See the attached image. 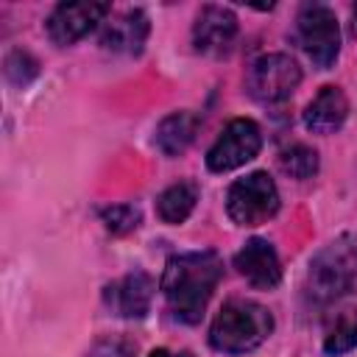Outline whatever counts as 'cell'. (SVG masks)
Returning <instances> with one entry per match:
<instances>
[{
  "label": "cell",
  "mask_w": 357,
  "mask_h": 357,
  "mask_svg": "<svg viewBox=\"0 0 357 357\" xmlns=\"http://www.w3.org/2000/svg\"><path fill=\"white\" fill-rule=\"evenodd\" d=\"M223 276V262L212 251H190L170 257L162 276V293L173 318L184 324L201 321L206 301L212 298Z\"/></svg>",
  "instance_id": "6da1fadb"
},
{
  "label": "cell",
  "mask_w": 357,
  "mask_h": 357,
  "mask_svg": "<svg viewBox=\"0 0 357 357\" xmlns=\"http://www.w3.org/2000/svg\"><path fill=\"white\" fill-rule=\"evenodd\" d=\"M273 329L271 312L245 298H231L220 307L209 326V343L226 354H245L257 349Z\"/></svg>",
  "instance_id": "7a4b0ae2"
},
{
  "label": "cell",
  "mask_w": 357,
  "mask_h": 357,
  "mask_svg": "<svg viewBox=\"0 0 357 357\" xmlns=\"http://www.w3.org/2000/svg\"><path fill=\"white\" fill-rule=\"evenodd\" d=\"M226 209L237 226H259L276 215L279 190L268 173H262V170L248 173L229 187Z\"/></svg>",
  "instance_id": "3957f363"
},
{
  "label": "cell",
  "mask_w": 357,
  "mask_h": 357,
  "mask_svg": "<svg viewBox=\"0 0 357 357\" xmlns=\"http://www.w3.org/2000/svg\"><path fill=\"white\" fill-rule=\"evenodd\" d=\"M296 36L315 67L329 70L335 64L340 53V28H337V17L332 8L321 3L301 6L298 20H296Z\"/></svg>",
  "instance_id": "277c9868"
},
{
  "label": "cell",
  "mask_w": 357,
  "mask_h": 357,
  "mask_svg": "<svg viewBox=\"0 0 357 357\" xmlns=\"http://www.w3.org/2000/svg\"><path fill=\"white\" fill-rule=\"evenodd\" d=\"M301 81V67L284 53H265L259 56L245 75V89L257 103L273 106L293 95Z\"/></svg>",
  "instance_id": "5b68a950"
},
{
  "label": "cell",
  "mask_w": 357,
  "mask_h": 357,
  "mask_svg": "<svg viewBox=\"0 0 357 357\" xmlns=\"http://www.w3.org/2000/svg\"><path fill=\"white\" fill-rule=\"evenodd\" d=\"M262 148V134H259V126L254 120H245V117H237L231 120L220 137L215 139V145L209 148L206 153V165L209 170L215 173H226V170H234L245 162H251Z\"/></svg>",
  "instance_id": "8992f818"
},
{
  "label": "cell",
  "mask_w": 357,
  "mask_h": 357,
  "mask_svg": "<svg viewBox=\"0 0 357 357\" xmlns=\"http://www.w3.org/2000/svg\"><path fill=\"white\" fill-rule=\"evenodd\" d=\"M357 279V245H343V243H332L315 262L310 271V282H312V296L318 298H335L340 293H346Z\"/></svg>",
  "instance_id": "52a82bcc"
},
{
  "label": "cell",
  "mask_w": 357,
  "mask_h": 357,
  "mask_svg": "<svg viewBox=\"0 0 357 357\" xmlns=\"http://www.w3.org/2000/svg\"><path fill=\"white\" fill-rule=\"evenodd\" d=\"M106 14L109 3H61L47 17V36L61 47L73 45L86 36Z\"/></svg>",
  "instance_id": "ba28073f"
},
{
  "label": "cell",
  "mask_w": 357,
  "mask_h": 357,
  "mask_svg": "<svg viewBox=\"0 0 357 357\" xmlns=\"http://www.w3.org/2000/svg\"><path fill=\"white\" fill-rule=\"evenodd\" d=\"M237 17L226 6H204L192 25V45L198 53L220 56L234 45Z\"/></svg>",
  "instance_id": "9c48e42d"
},
{
  "label": "cell",
  "mask_w": 357,
  "mask_h": 357,
  "mask_svg": "<svg viewBox=\"0 0 357 357\" xmlns=\"http://www.w3.org/2000/svg\"><path fill=\"white\" fill-rule=\"evenodd\" d=\"M234 268L248 284H254L259 290H271L282 279V262L276 257V248L268 240H259V237L248 240L234 254Z\"/></svg>",
  "instance_id": "30bf717a"
},
{
  "label": "cell",
  "mask_w": 357,
  "mask_h": 357,
  "mask_svg": "<svg viewBox=\"0 0 357 357\" xmlns=\"http://www.w3.org/2000/svg\"><path fill=\"white\" fill-rule=\"evenodd\" d=\"M151 298H153V282L142 271L126 273L123 279L112 282L103 290L106 307L120 318H142L151 310Z\"/></svg>",
  "instance_id": "8fae6325"
},
{
  "label": "cell",
  "mask_w": 357,
  "mask_h": 357,
  "mask_svg": "<svg viewBox=\"0 0 357 357\" xmlns=\"http://www.w3.org/2000/svg\"><path fill=\"white\" fill-rule=\"evenodd\" d=\"M151 22L145 17V11L139 8H128L126 14L114 17L112 22H106L100 45L112 53H123V56H137L148 39Z\"/></svg>",
  "instance_id": "7c38bea8"
},
{
  "label": "cell",
  "mask_w": 357,
  "mask_h": 357,
  "mask_svg": "<svg viewBox=\"0 0 357 357\" xmlns=\"http://www.w3.org/2000/svg\"><path fill=\"white\" fill-rule=\"evenodd\" d=\"M349 117V100L337 86H324L304 109V128L312 134H332Z\"/></svg>",
  "instance_id": "4fadbf2b"
},
{
  "label": "cell",
  "mask_w": 357,
  "mask_h": 357,
  "mask_svg": "<svg viewBox=\"0 0 357 357\" xmlns=\"http://www.w3.org/2000/svg\"><path fill=\"white\" fill-rule=\"evenodd\" d=\"M198 126H201V117L195 112H173V114H167L156 128V148L165 156L184 153L187 145L195 139Z\"/></svg>",
  "instance_id": "5bb4252c"
},
{
  "label": "cell",
  "mask_w": 357,
  "mask_h": 357,
  "mask_svg": "<svg viewBox=\"0 0 357 357\" xmlns=\"http://www.w3.org/2000/svg\"><path fill=\"white\" fill-rule=\"evenodd\" d=\"M195 201H198V187L192 181H178V184H170L156 198V212L165 223L176 226L190 218V212L195 209Z\"/></svg>",
  "instance_id": "9a60e30c"
},
{
  "label": "cell",
  "mask_w": 357,
  "mask_h": 357,
  "mask_svg": "<svg viewBox=\"0 0 357 357\" xmlns=\"http://www.w3.org/2000/svg\"><path fill=\"white\" fill-rule=\"evenodd\" d=\"M354 346H357V307H349L337 312L335 321L329 324L326 337H324V351L337 357V354L351 351Z\"/></svg>",
  "instance_id": "2e32d148"
},
{
  "label": "cell",
  "mask_w": 357,
  "mask_h": 357,
  "mask_svg": "<svg viewBox=\"0 0 357 357\" xmlns=\"http://www.w3.org/2000/svg\"><path fill=\"white\" fill-rule=\"evenodd\" d=\"M279 167H282L290 178L304 181V178H310V176L318 170V153H315L312 148H307V145H293V148L282 151Z\"/></svg>",
  "instance_id": "e0dca14e"
},
{
  "label": "cell",
  "mask_w": 357,
  "mask_h": 357,
  "mask_svg": "<svg viewBox=\"0 0 357 357\" xmlns=\"http://www.w3.org/2000/svg\"><path fill=\"white\" fill-rule=\"evenodd\" d=\"M100 218H103V223H106V229L112 234H128L131 229L139 226V218L142 215H139V209L134 204H117V206L103 209Z\"/></svg>",
  "instance_id": "ac0fdd59"
},
{
  "label": "cell",
  "mask_w": 357,
  "mask_h": 357,
  "mask_svg": "<svg viewBox=\"0 0 357 357\" xmlns=\"http://www.w3.org/2000/svg\"><path fill=\"white\" fill-rule=\"evenodd\" d=\"M6 75H8L14 84H28V81L36 75V61H33L25 50H14V53L6 59Z\"/></svg>",
  "instance_id": "d6986e66"
},
{
  "label": "cell",
  "mask_w": 357,
  "mask_h": 357,
  "mask_svg": "<svg viewBox=\"0 0 357 357\" xmlns=\"http://www.w3.org/2000/svg\"><path fill=\"white\" fill-rule=\"evenodd\" d=\"M148 357H192L190 351H170V349H153Z\"/></svg>",
  "instance_id": "ffe728a7"
}]
</instances>
